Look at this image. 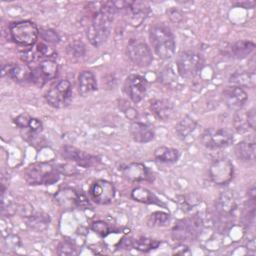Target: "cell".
<instances>
[{
    "label": "cell",
    "instance_id": "obj_1",
    "mask_svg": "<svg viewBox=\"0 0 256 256\" xmlns=\"http://www.w3.org/2000/svg\"><path fill=\"white\" fill-rule=\"evenodd\" d=\"M117 11L114 1L99 3V6L93 12L91 23L86 31L87 39L92 46L98 48L106 42Z\"/></svg>",
    "mask_w": 256,
    "mask_h": 256
},
{
    "label": "cell",
    "instance_id": "obj_2",
    "mask_svg": "<svg viewBox=\"0 0 256 256\" xmlns=\"http://www.w3.org/2000/svg\"><path fill=\"white\" fill-rule=\"evenodd\" d=\"M149 41L154 53L162 60L171 59L175 54L176 42L171 29L163 23H156L149 29Z\"/></svg>",
    "mask_w": 256,
    "mask_h": 256
},
{
    "label": "cell",
    "instance_id": "obj_3",
    "mask_svg": "<svg viewBox=\"0 0 256 256\" xmlns=\"http://www.w3.org/2000/svg\"><path fill=\"white\" fill-rule=\"evenodd\" d=\"M61 171L58 164L50 162H35L25 168L23 178L28 185H52L59 181Z\"/></svg>",
    "mask_w": 256,
    "mask_h": 256
},
{
    "label": "cell",
    "instance_id": "obj_4",
    "mask_svg": "<svg viewBox=\"0 0 256 256\" xmlns=\"http://www.w3.org/2000/svg\"><path fill=\"white\" fill-rule=\"evenodd\" d=\"M215 223L218 229L223 232L228 229L236 217L237 202L232 190H225L220 193L215 202Z\"/></svg>",
    "mask_w": 256,
    "mask_h": 256
},
{
    "label": "cell",
    "instance_id": "obj_5",
    "mask_svg": "<svg viewBox=\"0 0 256 256\" xmlns=\"http://www.w3.org/2000/svg\"><path fill=\"white\" fill-rule=\"evenodd\" d=\"M202 230V218L198 214H193L177 220L171 229V236L178 243H188L195 241Z\"/></svg>",
    "mask_w": 256,
    "mask_h": 256
},
{
    "label": "cell",
    "instance_id": "obj_6",
    "mask_svg": "<svg viewBox=\"0 0 256 256\" xmlns=\"http://www.w3.org/2000/svg\"><path fill=\"white\" fill-rule=\"evenodd\" d=\"M40 30L30 20H21L9 25L10 39L21 47H32L37 43Z\"/></svg>",
    "mask_w": 256,
    "mask_h": 256
},
{
    "label": "cell",
    "instance_id": "obj_7",
    "mask_svg": "<svg viewBox=\"0 0 256 256\" xmlns=\"http://www.w3.org/2000/svg\"><path fill=\"white\" fill-rule=\"evenodd\" d=\"M176 69L184 79H194L203 70L205 61L201 54L194 51H182L176 57Z\"/></svg>",
    "mask_w": 256,
    "mask_h": 256
},
{
    "label": "cell",
    "instance_id": "obj_8",
    "mask_svg": "<svg viewBox=\"0 0 256 256\" xmlns=\"http://www.w3.org/2000/svg\"><path fill=\"white\" fill-rule=\"evenodd\" d=\"M200 141L209 150H220L229 147L233 143L234 135L227 128L210 127L202 132Z\"/></svg>",
    "mask_w": 256,
    "mask_h": 256
},
{
    "label": "cell",
    "instance_id": "obj_9",
    "mask_svg": "<svg viewBox=\"0 0 256 256\" xmlns=\"http://www.w3.org/2000/svg\"><path fill=\"white\" fill-rule=\"evenodd\" d=\"M44 98L49 106L53 108H64L72 100V86L67 79H60L54 82L46 91Z\"/></svg>",
    "mask_w": 256,
    "mask_h": 256
},
{
    "label": "cell",
    "instance_id": "obj_10",
    "mask_svg": "<svg viewBox=\"0 0 256 256\" xmlns=\"http://www.w3.org/2000/svg\"><path fill=\"white\" fill-rule=\"evenodd\" d=\"M57 204L66 210L76 208H87L90 206L89 199L82 191H78L71 187H62L54 195Z\"/></svg>",
    "mask_w": 256,
    "mask_h": 256
},
{
    "label": "cell",
    "instance_id": "obj_11",
    "mask_svg": "<svg viewBox=\"0 0 256 256\" xmlns=\"http://www.w3.org/2000/svg\"><path fill=\"white\" fill-rule=\"evenodd\" d=\"M126 54L129 60L137 67L145 68L150 66L153 61V54L145 41L131 39L126 47Z\"/></svg>",
    "mask_w": 256,
    "mask_h": 256
},
{
    "label": "cell",
    "instance_id": "obj_12",
    "mask_svg": "<svg viewBox=\"0 0 256 256\" xmlns=\"http://www.w3.org/2000/svg\"><path fill=\"white\" fill-rule=\"evenodd\" d=\"M208 175L211 182L215 185H227L233 179L234 166L228 158L216 159L210 164Z\"/></svg>",
    "mask_w": 256,
    "mask_h": 256
},
{
    "label": "cell",
    "instance_id": "obj_13",
    "mask_svg": "<svg viewBox=\"0 0 256 256\" xmlns=\"http://www.w3.org/2000/svg\"><path fill=\"white\" fill-rule=\"evenodd\" d=\"M60 154L62 158L71 161L82 168L95 167L101 163V159L98 156L70 145L63 146L60 150Z\"/></svg>",
    "mask_w": 256,
    "mask_h": 256
},
{
    "label": "cell",
    "instance_id": "obj_14",
    "mask_svg": "<svg viewBox=\"0 0 256 256\" xmlns=\"http://www.w3.org/2000/svg\"><path fill=\"white\" fill-rule=\"evenodd\" d=\"M89 195L94 203L98 205H108L115 199L116 188L112 182L98 179L90 185Z\"/></svg>",
    "mask_w": 256,
    "mask_h": 256
},
{
    "label": "cell",
    "instance_id": "obj_15",
    "mask_svg": "<svg viewBox=\"0 0 256 256\" xmlns=\"http://www.w3.org/2000/svg\"><path fill=\"white\" fill-rule=\"evenodd\" d=\"M58 63L54 59H44L33 67L32 70V83L38 87L44 86L50 80L56 78L58 74Z\"/></svg>",
    "mask_w": 256,
    "mask_h": 256
},
{
    "label": "cell",
    "instance_id": "obj_16",
    "mask_svg": "<svg viewBox=\"0 0 256 256\" xmlns=\"http://www.w3.org/2000/svg\"><path fill=\"white\" fill-rule=\"evenodd\" d=\"M123 91L134 104H137L141 102L147 94L148 81L141 75L131 74L127 76L124 81Z\"/></svg>",
    "mask_w": 256,
    "mask_h": 256
},
{
    "label": "cell",
    "instance_id": "obj_17",
    "mask_svg": "<svg viewBox=\"0 0 256 256\" xmlns=\"http://www.w3.org/2000/svg\"><path fill=\"white\" fill-rule=\"evenodd\" d=\"M56 56L57 52L54 50V48L50 47L43 41L37 42L34 46L29 47L20 53L21 60L27 65L44 59H54Z\"/></svg>",
    "mask_w": 256,
    "mask_h": 256
},
{
    "label": "cell",
    "instance_id": "obj_18",
    "mask_svg": "<svg viewBox=\"0 0 256 256\" xmlns=\"http://www.w3.org/2000/svg\"><path fill=\"white\" fill-rule=\"evenodd\" d=\"M123 177L130 182H152L155 178L154 173L144 164L131 162L120 167Z\"/></svg>",
    "mask_w": 256,
    "mask_h": 256
},
{
    "label": "cell",
    "instance_id": "obj_19",
    "mask_svg": "<svg viewBox=\"0 0 256 256\" xmlns=\"http://www.w3.org/2000/svg\"><path fill=\"white\" fill-rule=\"evenodd\" d=\"M2 77H7L13 81L26 84L32 83L31 67L25 63H6L1 68Z\"/></svg>",
    "mask_w": 256,
    "mask_h": 256
},
{
    "label": "cell",
    "instance_id": "obj_20",
    "mask_svg": "<svg viewBox=\"0 0 256 256\" xmlns=\"http://www.w3.org/2000/svg\"><path fill=\"white\" fill-rule=\"evenodd\" d=\"M222 98L226 106L234 111L242 109L248 100V94L244 88L230 85L223 89Z\"/></svg>",
    "mask_w": 256,
    "mask_h": 256
},
{
    "label": "cell",
    "instance_id": "obj_21",
    "mask_svg": "<svg viewBox=\"0 0 256 256\" xmlns=\"http://www.w3.org/2000/svg\"><path fill=\"white\" fill-rule=\"evenodd\" d=\"M131 138L137 143H149L155 138V131L153 127L145 122L132 121L129 127Z\"/></svg>",
    "mask_w": 256,
    "mask_h": 256
},
{
    "label": "cell",
    "instance_id": "obj_22",
    "mask_svg": "<svg viewBox=\"0 0 256 256\" xmlns=\"http://www.w3.org/2000/svg\"><path fill=\"white\" fill-rule=\"evenodd\" d=\"M126 9L129 11V22L135 27L140 26L150 13L148 4L140 1L128 2Z\"/></svg>",
    "mask_w": 256,
    "mask_h": 256
},
{
    "label": "cell",
    "instance_id": "obj_23",
    "mask_svg": "<svg viewBox=\"0 0 256 256\" xmlns=\"http://www.w3.org/2000/svg\"><path fill=\"white\" fill-rule=\"evenodd\" d=\"M150 110L160 121L169 120L174 113V104L164 98H156L150 101Z\"/></svg>",
    "mask_w": 256,
    "mask_h": 256
},
{
    "label": "cell",
    "instance_id": "obj_24",
    "mask_svg": "<svg viewBox=\"0 0 256 256\" xmlns=\"http://www.w3.org/2000/svg\"><path fill=\"white\" fill-rule=\"evenodd\" d=\"M235 157L243 163H251L255 160L256 146L254 140H242L234 146Z\"/></svg>",
    "mask_w": 256,
    "mask_h": 256
},
{
    "label": "cell",
    "instance_id": "obj_25",
    "mask_svg": "<svg viewBox=\"0 0 256 256\" xmlns=\"http://www.w3.org/2000/svg\"><path fill=\"white\" fill-rule=\"evenodd\" d=\"M78 92L82 96H87L98 89L97 79L93 72L84 70L78 75Z\"/></svg>",
    "mask_w": 256,
    "mask_h": 256
},
{
    "label": "cell",
    "instance_id": "obj_26",
    "mask_svg": "<svg viewBox=\"0 0 256 256\" xmlns=\"http://www.w3.org/2000/svg\"><path fill=\"white\" fill-rule=\"evenodd\" d=\"M131 198L134 201L144 203V204H152L157 205L163 208H167L165 203H163L153 192H151L149 189L145 187H136L131 191Z\"/></svg>",
    "mask_w": 256,
    "mask_h": 256
},
{
    "label": "cell",
    "instance_id": "obj_27",
    "mask_svg": "<svg viewBox=\"0 0 256 256\" xmlns=\"http://www.w3.org/2000/svg\"><path fill=\"white\" fill-rule=\"evenodd\" d=\"M255 50V43L251 40L242 39L233 43L229 48V54L232 58L242 60L247 58Z\"/></svg>",
    "mask_w": 256,
    "mask_h": 256
},
{
    "label": "cell",
    "instance_id": "obj_28",
    "mask_svg": "<svg viewBox=\"0 0 256 256\" xmlns=\"http://www.w3.org/2000/svg\"><path fill=\"white\" fill-rule=\"evenodd\" d=\"M153 157L157 162L164 164H173L179 160L180 151L173 147L159 146L154 150Z\"/></svg>",
    "mask_w": 256,
    "mask_h": 256
},
{
    "label": "cell",
    "instance_id": "obj_29",
    "mask_svg": "<svg viewBox=\"0 0 256 256\" xmlns=\"http://www.w3.org/2000/svg\"><path fill=\"white\" fill-rule=\"evenodd\" d=\"M197 128V122L189 115L183 116L175 126V132L182 140L190 136Z\"/></svg>",
    "mask_w": 256,
    "mask_h": 256
},
{
    "label": "cell",
    "instance_id": "obj_30",
    "mask_svg": "<svg viewBox=\"0 0 256 256\" xmlns=\"http://www.w3.org/2000/svg\"><path fill=\"white\" fill-rule=\"evenodd\" d=\"M50 216L44 212H39V213H32L29 217L26 218V223L27 225L38 232H41L45 229L50 224Z\"/></svg>",
    "mask_w": 256,
    "mask_h": 256
},
{
    "label": "cell",
    "instance_id": "obj_31",
    "mask_svg": "<svg viewBox=\"0 0 256 256\" xmlns=\"http://www.w3.org/2000/svg\"><path fill=\"white\" fill-rule=\"evenodd\" d=\"M229 82L231 85L240 86L242 88L244 87H254L255 84V74L254 72L249 71H240L235 72L231 77Z\"/></svg>",
    "mask_w": 256,
    "mask_h": 256
},
{
    "label": "cell",
    "instance_id": "obj_32",
    "mask_svg": "<svg viewBox=\"0 0 256 256\" xmlns=\"http://www.w3.org/2000/svg\"><path fill=\"white\" fill-rule=\"evenodd\" d=\"M161 245V241L141 236L139 238H133V246L132 248L140 251V252H150L152 250L157 249Z\"/></svg>",
    "mask_w": 256,
    "mask_h": 256
},
{
    "label": "cell",
    "instance_id": "obj_33",
    "mask_svg": "<svg viewBox=\"0 0 256 256\" xmlns=\"http://www.w3.org/2000/svg\"><path fill=\"white\" fill-rule=\"evenodd\" d=\"M255 219V196H248L244 207H243V216L242 222L245 227H248L254 224Z\"/></svg>",
    "mask_w": 256,
    "mask_h": 256
},
{
    "label": "cell",
    "instance_id": "obj_34",
    "mask_svg": "<svg viewBox=\"0 0 256 256\" xmlns=\"http://www.w3.org/2000/svg\"><path fill=\"white\" fill-rule=\"evenodd\" d=\"M201 196L197 193H188L185 195H181L178 197V203L181 209L185 212L190 211L195 206L201 203Z\"/></svg>",
    "mask_w": 256,
    "mask_h": 256
},
{
    "label": "cell",
    "instance_id": "obj_35",
    "mask_svg": "<svg viewBox=\"0 0 256 256\" xmlns=\"http://www.w3.org/2000/svg\"><path fill=\"white\" fill-rule=\"evenodd\" d=\"M233 126L237 133L244 134L247 133L250 129L248 122H247V116H246V110L239 109L235 111L233 116Z\"/></svg>",
    "mask_w": 256,
    "mask_h": 256
},
{
    "label": "cell",
    "instance_id": "obj_36",
    "mask_svg": "<svg viewBox=\"0 0 256 256\" xmlns=\"http://www.w3.org/2000/svg\"><path fill=\"white\" fill-rule=\"evenodd\" d=\"M170 218V214L164 211H155L151 213L147 218V225L149 227H159L165 225Z\"/></svg>",
    "mask_w": 256,
    "mask_h": 256
},
{
    "label": "cell",
    "instance_id": "obj_37",
    "mask_svg": "<svg viewBox=\"0 0 256 256\" xmlns=\"http://www.w3.org/2000/svg\"><path fill=\"white\" fill-rule=\"evenodd\" d=\"M58 255H76L78 254L77 246L74 241L70 239H63L57 245Z\"/></svg>",
    "mask_w": 256,
    "mask_h": 256
},
{
    "label": "cell",
    "instance_id": "obj_38",
    "mask_svg": "<svg viewBox=\"0 0 256 256\" xmlns=\"http://www.w3.org/2000/svg\"><path fill=\"white\" fill-rule=\"evenodd\" d=\"M66 52L69 56L74 58H81L86 54V46L82 41L76 40L67 45Z\"/></svg>",
    "mask_w": 256,
    "mask_h": 256
},
{
    "label": "cell",
    "instance_id": "obj_39",
    "mask_svg": "<svg viewBox=\"0 0 256 256\" xmlns=\"http://www.w3.org/2000/svg\"><path fill=\"white\" fill-rule=\"evenodd\" d=\"M90 228L93 232H95L97 235H99L100 237H103V238L107 237L113 231L111 226L103 220L93 221L90 225Z\"/></svg>",
    "mask_w": 256,
    "mask_h": 256
},
{
    "label": "cell",
    "instance_id": "obj_40",
    "mask_svg": "<svg viewBox=\"0 0 256 256\" xmlns=\"http://www.w3.org/2000/svg\"><path fill=\"white\" fill-rule=\"evenodd\" d=\"M39 35L43 42L47 44H57L60 41V36L55 30L52 29H41Z\"/></svg>",
    "mask_w": 256,
    "mask_h": 256
},
{
    "label": "cell",
    "instance_id": "obj_41",
    "mask_svg": "<svg viewBox=\"0 0 256 256\" xmlns=\"http://www.w3.org/2000/svg\"><path fill=\"white\" fill-rule=\"evenodd\" d=\"M161 81L165 85L171 86L174 83H177V77L174 72V70L171 67H166L162 72H161Z\"/></svg>",
    "mask_w": 256,
    "mask_h": 256
},
{
    "label": "cell",
    "instance_id": "obj_42",
    "mask_svg": "<svg viewBox=\"0 0 256 256\" xmlns=\"http://www.w3.org/2000/svg\"><path fill=\"white\" fill-rule=\"evenodd\" d=\"M31 120H32V117H31L29 114L23 112V113L17 115V116L13 119V122H14V124H15L18 128H20V129H26V128L29 127Z\"/></svg>",
    "mask_w": 256,
    "mask_h": 256
},
{
    "label": "cell",
    "instance_id": "obj_43",
    "mask_svg": "<svg viewBox=\"0 0 256 256\" xmlns=\"http://www.w3.org/2000/svg\"><path fill=\"white\" fill-rule=\"evenodd\" d=\"M27 131H30L32 133H36V134H40L43 130V124L41 122V120L32 117V120L30 122V125L28 128H26Z\"/></svg>",
    "mask_w": 256,
    "mask_h": 256
},
{
    "label": "cell",
    "instance_id": "obj_44",
    "mask_svg": "<svg viewBox=\"0 0 256 256\" xmlns=\"http://www.w3.org/2000/svg\"><path fill=\"white\" fill-rule=\"evenodd\" d=\"M167 13H168L169 19H170L172 22H174V23H179V22H181L182 19H183L182 13H181L178 9H176V8H170V9L167 11Z\"/></svg>",
    "mask_w": 256,
    "mask_h": 256
},
{
    "label": "cell",
    "instance_id": "obj_45",
    "mask_svg": "<svg viewBox=\"0 0 256 256\" xmlns=\"http://www.w3.org/2000/svg\"><path fill=\"white\" fill-rule=\"evenodd\" d=\"M246 116H247V122L251 130H255L256 127V117H255V108L252 107L249 110H246Z\"/></svg>",
    "mask_w": 256,
    "mask_h": 256
},
{
    "label": "cell",
    "instance_id": "obj_46",
    "mask_svg": "<svg viewBox=\"0 0 256 256\" xmlns=\"http://www.w3.org/2000/svg\"><path fill=\"white\" fill-rule=\"evenodd\" d=\"M174 254H178V255H187V254H191V251L189 249V247L186 245V243H179L173 251Z\"/></svg>",
    "mask_w": 256,
    "mask_h": 256
},
{
    "label": "cell",
    "instance_id": "obj_47",
    "mask_svg": "<svg viewBox=\"0 0 256 256\" xmlns=\"http://www.w3.org/2000/svg\"><path fill=\"white\" fill-rule=\"evenodd\" d=\"M6 242H8V247H11L12 249H17L20 246V239L16 235H9Z\"/></svg>",
    "mask_w": 256,
    "mask_h": 256
},
{
    "label": "cell",
    "instance_id": "obj_48",
    "mask_svg": "<svg viewBox=\"0 0 256 256\" xmlns=\"http://www.w3.org/2000/svg\"><path fill=\"white\" fill-rule=\"evenodd\" d=\"M133 246V238L131 237H124L119 242V247L122 249H132Z\"/></svg>",
    "mask_w": 256,
    "mask_h": 256
},
{
    "label": "cell",
    "instance_id": "obj_49",
    "mask_svg": "<svg viewBox=\"0 0 256 256\" xmlns=\"http://www.w3.org/2000/svg\"><path fill=\"white\" fill-rule=\"evenodd\" d=\"M123 113L127 116V118H129V119H131L133 121H136L138 113H137V111L134 108L128 106V107H126V109L123 110Z\"/></svg>",
    "mask_w": 256,
    "mask_h": 256
},
{
    "label": "cell",
    "instance_id": "obj_50",
    "mask_svg": "<svg viewBox=\"0 0 256 256\" xmlns=\"http://www.w3.org/2000/svg\"><path fill=\"white\" fill-rule=\"evenodd\" d=\"M237 6H240V7H244V8H253L254 5H255V2L254 1H248V2H239V3H236Z\"/></svg>",
    "mask_w": 256,
    "mask_h": 256
},
{
    "label": "cell",
    "instance_id": "obj_51",
    "mask_svg": "<svg viewBox=\"0 0 256 256\" xmlns=\"http://www.w3.org/2000/svg\"><path fill=\"white\" fill-rule=\"evenodd\" d=\"M247 249H248V250H252L253 252L255 251V241H254V239H251V240L249 241L248 246H247Z\"/></svg>",
    "mask_w": 256,
    "mask_h": 256
}]
</instances>
